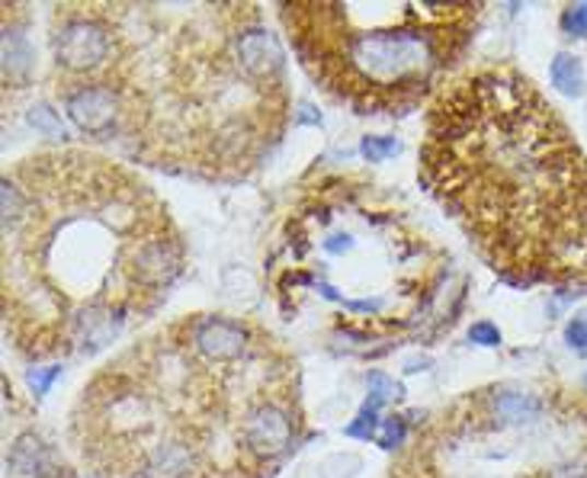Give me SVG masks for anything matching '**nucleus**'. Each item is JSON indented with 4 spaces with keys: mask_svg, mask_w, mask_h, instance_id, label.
<instances>
[{
    "mask_svg": "<svg viewBox=\"0 0 587 478\" xmlns=\"http://www.w3.org/2000/svg\"><path fill=\"white\" fill-rule=\"evenodd\" d=\"M0 202L3 331L33 363L106 350L164 305L187 267L161 196L97 154L23 158Z\"/></svg>",
    "mask_w": 587,
    "mask_h": 478,
    "instance_id": "nucleus-2",
    "label": "nucleus"
},
{
    "mask_svg": "<svg viewBox=\"0 0 587 478\" xmlns=\"http://www.w3.org/2000/svg\"><path fill=\"white\" fill-rule=\"evenodd\" d=\"M562 30L568 36H587V3H572L562 13Z\"/></svg>",
    "mask_w": 587,
    "mask_h": 478,
    "instance_id": "nucleus-14",
    "label": "nucleus"
},
{
    "mask_svg": "<svg viewBox=\"0 0 587 478\" xmlns=\"http://www.w3.org/2000/svg\"><path fill=\"white\" fill-rule=\"evenodd\" d=\"M404 436H408V421H404V418H398V415L386 418V424H383V436H379L383 450H401V446H404Z\"/></svg>",
    "mask_w": 587,
    "mask_h": 478,
    "instance_id": "nucleus-12",
    "label": "nucleus"
},
{
    "mask_svg": "<svg viewBox=\"0 0 587 478\" xmlns=\"http://www.w3.org/2000/svg\"><path fill=\"white\" fill-rule=\"evenodd\" d=\"M565 340H568V347L575 350V353H587V312H578L572 322H568V328H565Z\"/></svg>",
    "mask_w": 587,
    "mask_h": 478,
    "instance_id": "nucleus-16",
    "label": "nucleus"
},
{
    "mask_svg": "<svg viewBox=\"0 0 587 478\" xmlns=\"http://www.w3.org/2000/svg\"><path fill=\"white\" fill-rule=\"evenodd\" d=\"M549 78H552V88H555L559 94H585V65H582V58H575V55H568V51H559V55L552 58Z\"/></svg>",
    "mask_w": 587,
    "mask_h": 478,
    "instance_id": "nucleus-8",
    "label": "nucleus"
},
{
    "mask_svg": "<svg viewBox=\"0 0 587 478\" xmlns=\"http://www.w3.org/2000/svg\"><path fill=\"white\" fill-rule=\"evenodd\" d=\"M421 180L517 287L587 270V154L517 68H479L434 94Z\"/></svg>",
    "mask_w": 587,
    "mask_h": 478,
    "instance_id": "nucleus-4",
    "label": "nucleus"
},
{
    "mask_svg": "<svg viewBox=\"0 0 587 478\" xmlns=\"http://www.w3.org/2000/svg\"><path fill=\"white\" fill-rule=\"evenodd\" d=\"M395 398H401V385L389 380L386 373H369V401L366 405L379 408L383 401H395Z\"/></svg>",
    "mask_w": 587,
    "mask_h": 478,
    "instance_id": "nucleus-10",
    "label": "nucleus"
},
{
    "mask_svg": "<svg viewBox=\"0 0 587 478\" xmlns=\"http://www.w3.org/2000/svg\"><path fill=\"white\" fill-rule=\"evenodd\" d=\"M469 340H476V343H482V347H497V343H501V331H497L491 322H476V325L469 328Z\"/></svg>",
    "mask_w": 587,
    "mask_h": 478,
    "instance_id": "nucleus-17",
    "label": "nucleus"
},
{
    "mask_svg": "<svg viewBox=\"0 0 587 478\" xmlns=\"http://www.w3.org/2000/svg\"><path fill=\"white\" fill-rule=\"evenodd\" d=\"M119 148L157 171L245 180L290 126L286 51L257 3H103ZM74 88V84H61ZM58 91V88H51Z\"/></svg>",
    "mask_w": 587,
    "mask_h": 478,
    "instance_id": "nucleus-3",
    "label": "nucleus"
},
{
    "mask_svg": "<svg viewBox=\"0 0 587 478\" xmlns=\"http://www.w3.org/2000/svg\"><path fill=\"white\" fill-rule=\"evenodd\" d=\"M298 436L293 353L257 322L215 312L122 350L71 415L94 478H270Z\"/></svg>",
    "mask_w": 587,
    "mask_h": 478,
    "instance_id": "nucleus-1",
    "label": "nucleus"
},
{
    "mask_svg": "<svg viewBox=\"0 0 587 478\" xmlns=\"http://www.w3.org/2000/svg\"><path fill=\"white\" fill-rule=\"evenodd\" d=\"M58 376H61V363H55V366H36V370L26 373V383H30V388H33L36 395H46Z\"/></svg>",
    "mask_w": 587,
    "mask_h": 478,
    "instance_id": "nucleus-15",
    "label": "nucleus"
},
{
    "mask_svg": "<svg viewBox=\"0 0 587 478\" xmlns=\"http://www.w3.org/2000/svg\"><path fill=\"white\" fill-rule=\"evenodd\" d=\"M389 478H587V408L520 385L466 392L418 424Z\"/></svg>",
    "mask_w": 587,
    "mask_h": 478,
    "instance_id": "nucleus-6",
    "label": "nucleus"
},
{
    "mask_svg": "<svg viewBox=\"0 0 587 478\" xmlns=\"http://www.w3.org/2000/svg\"><path fill=\"white\" fill-rule=\"evenodd\" d=\"M360 151H363L366 161H386V158L401 151V144L395 142V139H386V136H366V139L360 142Z\"/></svg>",
    "mask_w": 587,
    "mask_h": 478,
    "instance_id": "nucleus-11",
    "label": "nucleus"
},
{
    "mask_svg": "<svg viewBox=\"0 0 587 478\" xmlns=\"http://www.w3.org/2000/svg\"><path fill=\"white\" fill-rule=\"evenodd\" d=\"M30 126H33L36 132L49 136V139H64V136H68L64 126H61V119L55 116V109H49V106H33V109H30Z\"/></svg>",
    "mask_w": 587,
    "mask_h": 478,
    "instance_id": "nucleus-9",
    "label": "nucleus"
},
{
    "mask_svg": "<svg viewBox=\"0 0 587 478\" xmlns=\"http://www.w3.org/2000/svg\"><path fill=\"white\" fill-rule=\"evenodd\" d=\"M30 71H33V46L16 26L7 23L3 26V81L23 88Z\"/></svg>",
    "mask_w": 587,
    "mask_h": 478,
    "instance_id": "nucleus-7",
    "label": "nucleus"
},
{
    "mask_svg": "<svg viewBox=\"0 0 587 478\" xmlns=\"http://www.w3.org/2000/svg\"><path fill=\"white\" fill-rule=\"evenodd\" d=\"M479 16L482 3H280L298 65L360 116L408 113L441 94Z\"/></svg>",
    "mask_w": 587,
    "mask_h": 478,
    "instance_id": "nucleus-5",
    "label": "nucleus"
},
{
    "mask_svg": "<svg viewBox=\"0 0 587 478\" xmlns=\"http://www.w3.org/2000/svg\"><path fill=\"white\" fill-rule=\"evenodd\" d=\"M379 428V418H376V408L373 405H363L360 418L347 428V436H356V440H369Z\"/></svg>",
    "mask_w": 587,
    "mask_h": 478,
    "instance_id": "nucleus-13",
    "label": "nucleus"
}]
</instances>
